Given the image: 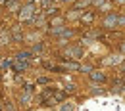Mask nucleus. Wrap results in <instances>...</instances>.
I'll list each match as a JSON object with an SVG mask.
<instances>
[{"instance_id":"nucleus-4","label":"nucleus","mask_w":125,"mask_h":111,"mask_svg":"<svg viewBox=\"0 0 125 111\" xmlns=\"http://www.w3.org/2000/svg\"><path fill=\"white\" fill-rule=\"evenodd\" d=\"M119 25H125V17H119Z\"/></svg>"},{"instance_id":"nucleus-3","label":"nucleus","mask_w":125,"mask_h":111,"mask_svg":"<svg viewBox=\"0 0 125 111\" xmlns=\"http://www.w3.org/2000/svg\"><path fill=\"white\" fill-rule=\"evenodd\" d=\"M93 79L94 80H104V75L102 73H93Z\"/></svg>"},{"instance_id":"nucleus-1","label":"nucleus","mask_w":125,"mask_h":111,"mask_svg":"<svg viewBox=\"0 0 125 111\" xmlns=\"http://www.w3.org/2000/svg\"><path fill=\"white\" fill-rule=\"evenodd\" d=\"M117 25H119V17L117 16H108L106 19H104V27H108V29L117 27Z\"/></svg>"},{"instance_id":"nucleus-2","label":"nucleus","mask_w":125,"mask_h":111,"mask_svg":"<svg viewBox=\"0 0 125 111\" xmlns=\"http://www.w3.org/2000/svg\"><path fill=\"white\" fill-rule=\"evenodd\" d=\"M31 12H33V8H31V6H27V8L23 10V14H21V17H23V19H25V17H29V16H31Z\"/></svg>"}]
</instances>
